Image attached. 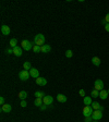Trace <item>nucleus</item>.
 I'll list each match as a JSON object with an SVG mask.
<instances>
[{
	"label": "nucleus",
	"mask_w": 109,
	"mask_h": 122,
	"mask_svg": "<svg viewBox=\"0 0 109 122\" xmlns=\"http://www.w3.org/2000/svg\"><path fill=\"white\" fill-rule=\"evenodd\" d=\"M45 41H46V38L43 34H37V35H35V37H34V44L37 46L45 45Z\"/></svg>",
	"instance_id": "f257e3e1"
},
{
	"label": "nucleus",
	"mask_w": 109,
	"mask_h": 122,
	"mask_svg": "<svg viewBox=\"0 0 109 122\" xmlns=\"http://www.w3.org/2000/svg\"><path fill=\"white\" fill-rule=\"evenodd\" d=\"M21 47H22L24 50H26V51H30V50H32L33 49V44L31 43L30 41H27V39H23L22 41V43H21Z\"/></svg>",
	"instance_id": "f03ea898"
},
{
	"label": "nucleus",
	"mask_w": 109,
	"mask_h": 122,
	"mask_svg": "<svg viewBox=\"0 0 109 122\" xmlns=\"http://www.w3.org/2000/svg\"><path fill=\"white\" fill-rule=\"evenodd\" d=\"M94 113V109L92 108V106H85L83 108V114L84 118L86 117H92V114Z\"/></svg>",
	"instance_id": "7ed1b4c3"
},
{
	"label": "nucleus",
	"mask_w": 109,
	"mask_h": 122,
	"mask_svg": "<svg viewBox=\"0 0 109 122\" xmlns=\"http://www.w3.org/2000/svg\"><path fill=\"white\" fill-rule=\"evenodd\" d=\"M30 71H27V70H22V71L19 73V77H20L21 81H27L28 79H30Z\"/></svg>",
	"instance_id": "20e7f679"
},
{
	"label": "nucleus",
	"mask_w": 109,
	"mask_h": 122,
	"mask_svg": "<svg viewBox=\"0 0 109 122\" xmlns=\"http://www.w3.org/2000/svg\"><path fill=\"white\" fill-rule=\"evenodd\" d=\"M92 118L94 121H99L103 118V111L102 110H94V113L92 114Z\"/></svg>",
	"instance_id": "39448f33"
},
{
	"label": "nucleus",
	"mask_w": 109,
	"mask_h": 122,
	"mask_svg": "<svg viewBox=\"0 0 109 122\" xmlns=\"http://www.w3.org/2000/svg\"><path fill=\"white\" fill-rule=\"evenodd\" d=\"M94 89H96V91H103L104 89V82L102 80L97 79L94 83Z\"/></svg>",
	"instance_id": "423d86ee"
},
{
	"label": "nucleus",
	"mask_w": 109,
	"mask_h": 122,
	"mask_svg": "<svg viewBox=\"0 0 109 122\" xmlns=\"http://www.w3.org/2000/svg\"><path fill=\"white\" fill-rule=\"evenodd\" d=\"M52 102H53V97L50 96V95H48V96H45L43 98L44 105H47V106H50V105L52 104Z\"/></svg>",
	"instance_id": "0eeeda50"
},
{
	"label": "nucleus",
	"mask_w": 109,
	"mask_h": 122,
	"mask_svg": "<svg viewBox=\"0 0 109 122\" xmlns=\"http://www.w3.org/2000/svg\"><path fill=\"white\" fill-rule=\"evenodd\" d=\"M30 75L33 77V79H38L39 77V71L35 68H32L30 70Z\"/></svg>",
	"instance_id": "6e6552de"
},
{
	"label": "nucleus",
	"mask_w": 109,
	"mask_h": 122,
	"mask_svg": "<svg viewBox=\"0 0 109 122\" xmlns=\"http://www.w3.org/2000/svg\"><path fill=\"white\" fill-rule=\"evenodd\" d=\"M11 110H12V106L9 104H7L5 102V105H2L1 106V111L2 112H5V113H9V112H11Z\"/></svg>",
	"instance_id": "1a4fd4ad"
},
{
	"label": "nucleus",
	"mask_w": 109,
	"mask_h": 122,
	"mask_svg": "<svg viewBox=\"0 0 109 122\" xmlns=\"http://www.w3.org/2000/svg\"><path fill=\"white\" fill-rule=\"evenodd\" d=\"M13 53H14L16 57H21L23 53V48L22 47H19V46H16V47H14L13 48Z\"/></svg>",
	"instance_id": "9d476101"
},
{
	"label": "nucleus",
	"mask_w": 109,
	"mask_h": 122,
	"mask_svg": "<svg viewBox=\"0 0 109 122\" xmlns=\"http://www.w3.org/2000/svg\"><path fill=\"white\" fill-rule=\"evenodd\" d=\"M36 84H37V85H39V86H45L46 84H47V80H46L45 77L39 76L38 79H36Z\"/></svg>",
	"instance_id": "9b49d317"
},
{
	"label": "nucleus",
	"mask_w": 109,
	"mask_h": 122,
	"mask_svg": "<svg viewBox=\"0 0 109 122\" xmlns=\"http://www.w3.org/2000/svg\"><path fill=\"white\" fill-rule=\"evenodd\" d=\"M10 32H11V30H10V27H9L8 25H2L1 26V33H2V35L8 36L9 34H10Z\"/></svg>",
	"instance_id": "f8f14e48"
},
{
	"label": "nucleus",
	"mask_w": 109,
	"mask_h": 122,
	"mask_svg": "<svg viewBox=\"0 0 109 122\" xmlns=\"http://www.w3.org/2000/svg\"><path fill=\"white\" fill-rule=\"evenodd\" d=\"M41 49H42V52L48 53V52H50L51 47H50V45H48V44H45V45L41 46Z\"/></svg>",
	"instance_id": "ddd939ff"
},
{
	"label": "nucleus",
	"mask_w": 109,
	"mask_h": 122,
	"mask_svg": "<svg viewBox=\"0 0 109 122\" xmlns=\"http://www.w3.org/2000/svg\"><path fill=\"white\" fill-rule=\"evenodd\" d=\"M108 96H109L108 92H107V91H105V89H103V91H100V92H99V98H100V99H103V100H105V99H107V98H108Z\"/></svg>",
	"instance_id": "4468645a"
},
{
	"label": "nucleus",
	"mask_w": 109,
	"mask_h": 122,
	"mask_svg": "<svg viewBox=\"0 0 109 122\" xmlns=\"http://www.w3.org/2000/svg\"><path fill=\"white\" fill-rule=\"evenodd\" d=\"M83 102L85 106H91L92 102H93V100H92V97L91 96H85L83 98Z\"/></svg>",
	"instance_id": "2eb2a0df"
},
{
	"label": "nucleus",
	"mask_w": 109,
	"mask_h": 122,
	"mask_svg": "<svg viewBox=\"0 0 109 122\" xmlns=\"http://www.w3.org/2000/svg\"><path fill=\"white\" fill-rule=\"evenodd\" d=\"M57 100H58L59 102H67L68 98H67V96H64L63 94H58L57 95Z\"/></svg>",
	"instance_id": "dca6fc26"
},
{
	"label": "nucleus",
	"mask_w": 109,
	"mask_h": 122,
	"mask_svg": "<svg viewBox=\"0 0 109 122\" xmlns=\"http://www.w3.org/2000/svg\"><path fill=\"white\" fill-rule=\"evenodd\" d=\"M18 97L21 99V100H25L26 97H27V93H26L25 91H21L18 94Z\"/></svg>",
	"instance_id": "f3484780"
},
{
	"label": "nucleus",
	"mask_w": 109,
	"mask_h": 122,
	"mask_svg": "<svg viewBox=\"0 0 109 122\" xmlns=\"http://www.w3.org/2000/svg\"><path fill=\"white\" fill-rule=\"evenodd\" d=\"M92 63L94 64L95 66H100V59L98 57H93L92 58Z\"/></svg>",
	"instance_id": "a211bd4d"
},
{
	"label": "nucleus",
	"mask_w": 109,
	"mask_h": 122,
	"mask_svg": "<svg viewBox=\"0 0 109 122\" xmlns=\"http://www.w3.org/2000/svg\"><path fill=\"white\" fill-rule=\"evenodd\" d=\"M91 106H92V108H93L94 110H99V109H100V107H102L98 102H93Z\"/></svg>",
	"instance_id": "6ab92c4d"
},
{
	"label": "nucleus",
	"mask_w": 109,
	"mask_h": 122,
	"mask_svg": "<svg viewBox=\"0 0 109 122\" xmlns=\"http://www.w3.org/2000/svg\"><path fill=\"white\" fill-rule=\"evenodd\" d=\"M23 69H24V70H27V71H30L31 69H32V64H31L30 61H25V62L23 63Z\"/></svg>",
	"instance_id": "aec40b11"
},
{
	"label": "nucleus",
	"mask_w": 109,
	"mask_h": 122,
	"mask_svg": "<svg viewBox=\"0 0 109 122\" xmlns=\"http://www.w3.org/2000/svg\"><path fill=\"white\" fill-rule=\"evenodd\" d=\"M34 105H35L36 107H41L42 105H44L43 98H36L35 100H34Z\"/></svg>",
	"instance_id": "412c9836"
},
{
	"label": "nucleus",
	"mask_w": 109,
	"mask_h": 122,
	"mask_svg": "<svg viewBox=\"0 0 109 122\" xmlns=\"http://www.w3.org/2000/svg\"><path fill=\"white\" fill-rule=\"evenodd\" d=\"M10 46H11V48H14V47H16V44H18V39H16V38H11L10 39Z\"/></svg>",
	"instance_id": "4be33fe9"
},
{
	"label": "nucleus",
	"mask_w": 109,
	"mask_h": 122,
	"mask_svg": "<svg viewBox=\"0 0 109 122\" xmlns=\"http://www.w3.org/2000/svg\"><path fill=\"white\" fill-rule=\"evenodd\" d=\"M34 96H35L36 98H44L46 95L44 94L43 92H39V91H38V92H35V93H34Z\"/></svg>",
	"instance_id": "5701e85b"
},
{
	"label": "nucleus",
	"mask_w": 109,
	"mask_h": 122,
	"mask_svg": "<svg viewBox=\"0 0 109 122\" xmlns=\"http://www.w3.org/2000/svg\"><path fill=\"white\" fill-rule=\"evenodd\" d=\"M91 97L93 98H96V97H99V91H96V89H93L92 91V93H91Z\"/></svg>",
	"instance_id": "b1692460"
},
{
	"label": "nucleus",
	"mask_w": 109,
	"mask_h": 122,
	"mask_svg": "<svg viewBox=\"0 0 109 122\" xmlns=\"http://www.w3.org/2000/svg\"><path fill=\"white\" fill-rule=\"evenodd\" d=\"M33 51H34V52H36V53H38V52H42V49H41V46H37V45H34V47H33Z\"/></svg>",
	"instance_id": "393cba45"
},
{
	"label": "nucleus",
	"mask_w": 109,
	"mask_h": 122,
	"mask_svg": "<svg viewBox=\"0 0 109 122\" xmlns=\"http://www.w3.org/2000/svg\"><path fill=\"white\" fill-rule=\"evenodd\" d=\"M72 56H73V52H72V50H70V49H69V50L66 51V57H67V58H71Z\"/></svg>",
	"instance_id": "a878e982"
},
{
	"label": "nucleus",
	"mask_w": 109,
	"mask_h": 122,
	"mask_svg": "<svg viewBox=\"0 0 109 122\" xmlns=\"http://www.w3.org/2000/svg\"><path fill=\"white\" fill-rule=\"evenodd\" d=\"M94 120H93V118L92 117H86L85 119H84V122H93Z\"/></svg>",
	"instance_id": "bb28decb"
},
{
	"label": "nucleus",
	"mask_w": 109,
	"mask_h": 122,
	"mask_svg": "<svg viewBox=\"0 0 109 122\" xmlns=\"http://www.w3.org/2000/svg\"><path fill=\"white\" fill-rule=\"evenodd\" d=\"M79 94H80V96H82L84 98V97H85V91H84V89H80Z\"/></svg>",
	"instance_id": "cd10ccee"
},
{
	"label": "nucleus",
	"mask_w": 109,
	"mask_h": 122,
	"mask_svg": "<svg viewBox=\"0 0 109 122\" xmlns=\"http://www.w3.org/2000/svg\"><path fill=\"white\" fill-rule=\"evenodd\" d=\"M5 52H7L8 55H11V53H13V48H8L7 50H5Z\"/></svg>",
	"instance_id": "c85d7f7f"
},
{
	"label": "nucleus",
	"mask_w": 109,
	"mask_h": 122,
	"mask_svg": "<svg viewBox=\"0 0 109 122\" xmlns=\"http://www.w3.org/2000/svg\"><path fill=\"white\" fill-rule=\"evenodd\" d=\"M0 104H1V106L5 104V97H3V96L0 97Z\"/></svg>",
	"instance_id": "c756f323"
},
{
	"label": "nucleus",
	"mask_w": 109,
	"mask_h": 122,
	"mask_svg": "<svg viewBox=\"0 0 109 122\" xmlns=\"http://www.w3.org/2000/svg\"><path fill=\"white\" fill-rule=\"evenodd\" d=\"M26 106H27L26 102H25V100H22V102H21V107H23V108H25Z\"/></svg>",
	"instance_id": "7c9ffc66"
},
{
	"label": "nucleus",
	"mask_w": 109,
	"mask_h": 122,
	"mask_svg": "<svg viewBox=\"0 0 109 122\" xmlns=\"http://www.w3.org/2000/svg\"><path fill=\"white\" fill-rule=\"evenodd\" d=\"M105 21H106L107 23H109V13L106 14V16H105Z\"/></svg>",
	"instance_id": "2f4dec72"
},
{
	"label": "nucleus",
	"mask_w": 109,
	"mask_h": 122,
	"mask_svg": "<svg viewBox=\"0 0 109 122\" xmlns=\"http://www.w3.org/2000/svg\"><path fill=\"white\" fill-rule=\"evenodd\" d=\"M47 107H48V106H47V105H42V106H41V107H39V108H41V109H42V110H45V109H46V108H47Z\"/></svg>",
	"instance_id": "473e14b6"
},
{
	"label": "nucleus",
	"mask_w": 109,
	"mask_h": 122,
	"mask_svg": "<svg viewBox=\"0 0 109 122\" xmlns=\"http://www.w3.org/2000/svg\"><path fill=\"white\" fill-rule=\"evenodd\" d=\"M105 30H106V32H109V23H107L105 25Z\"/></svg>",
	"instance_id": "72a5a7b5"
},
{
	"label": "nucleus",
	"mask_w": 109,
	"mask_h": 122,
	"mask_svg": "<svg viewBox=\"0 0 109 122\" xmlns=\"http://www.w3.org/2000/svg\"><path fill=\"white\" fill-rule=\"evenodd\" d=\"M102 24H103V25H106V24H107V22L105 21V19H104V20H102Z\"/></svg>",
	"instance_id": "f704fd0d"
},
{
	"label": "nucleus",
	"mask_w": 109,
	"mask_h": 122,
	"mask_svg": "<svg viewBox=\"0 0 109 122\" xmlns=\"http://www.w3.org/2000/svg\"><path fill=\"white\" fill-rule=\"evenodd\" d=\"M107 92H108V94H109V89H108V91H107Z\"/></svg>",
	"instance_id": "c9c22d12"
},
{
	"label": "nucleus",
	"mask_w": 109,
	"mask_h": 122,
	"mask_svg": "<svg viewBox=\"0 0 109 122\" xmlns=\"http://www.w3.org/2000/svg\"><path fill=\"white\" fill-rule=\"evenodd\" d=\"M93 122H97V121H93Z\"/></svg>",
	"instance_id": "e433bc0d"
}]
</instances>
